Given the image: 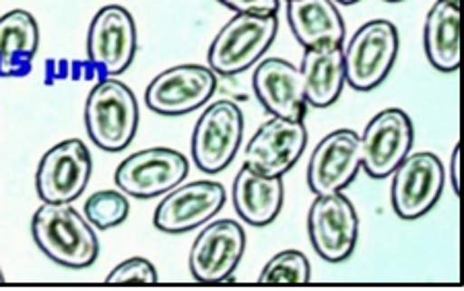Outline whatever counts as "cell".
Returning a JSON list of instances; mask_svg holds the SVG:
<instances>
[{
  "instance_id": "obj_1",
  "label": "cell",
  "mask_w": 464,
  "mask_h": 291,
  "mask_svg": "<svg viewBox=\"0 0 464 291\" xmlns=\"http://www.w3.org/2000/svg\"><path fill=\"white\" fill-rule=\"evenodd\" d=\"M32 236L44 255L66 268H87L100 257L93 226L71 203H44L34 213Z\"/></svg>"
},
{
  "instance_id": "obj_2",
  "label": "cell",
  "mask_w": 464,
  "mask_h": 291,
  "mask_svg": "<svg viewBox=\"0 0 464 291\" xmlns=\"http://www.w3.org/2000/svg\"><path fill=\"white\" fill-rule=\"evenodd\" d=\"M85 129L102 151H124L139 129V102L130 87L114 77L97 81L85 102Z\"/></svg>"
},
{
  "instance_id": "obj_3",
  "label": "cell",
  "mask_w": 464,
  "mask_h": 291,
  "mask_svg": "<svg viewBox=\"0 0 464 291\" xmlns=\"http://www.w3.org/2000/svg\"><path fill=\"white\" fill-rule=\"evenodd\" d=\"M279 32L276 15L236 13L208 48V69L221 77H234L256 64L271 48Z\"/></svg>"
},
{
  "instance_id": "obj_4",
  "label": "cell",
  "mask_w": 464,
  "mask_h": 291,
  "mask_svg": "<svg viewBox=\"0 0 464 291\" xmlns=\"http://www.w3.org/2000/svg\"><path fill=\"white\" fill-rule=\"evenodd\" d=\"M401 48L399 29L386 19H373L351 35L343 48L345 81L357 92H372L391 74Z\"/></svg>"
},
{
  "instance_id": "obj_5",
  "label": "cell",
  "mask_w": 464,
  "mask_h": 291,
  "mask_svg": "<svg viewBox=\"0 0 464 291\" xmlns=\"http://www.w3.org/2000/svg\"><path fill=\"white\" fill-rule=\"evenodd\" d=\"M137 56V24L130 11L108 5L95 13L87 34V58L100 77H116L130 69Z\"/></svg>"
},
{
  "instance_id": "obj_6",
  "label": "cell",
  "mask_w": 464,
  "mask_h": 291,
  "mask_svg": "<svg viewBox=\"0 0 464 291\" xmlns=\"http://www.w3.org/2000/svg\"><path fill=\"white\" fill-rule=\"evenodd\" d=\"M392 209L401 219L413 221L428 215L444 192V163L431 151L409 153L392 171Z\"/></svg>"
},
{
  "instance_id": "obj_7",
  "label": "cell",
  "mask_w": 464,
  "mask_h": 291,
  "mask_svg": "<svg viewBox=\"0 0 464 291\" xmlns=\"http://www.w3.org/2000/svg\"><path fill=\"white\" fill-rule=\"evenodd\" d=\"M244 114L229 100L215 102L198 118L192 132V160L205 174L229 168L242 143Z\"/></svg>"
},
{
  "instance_id": "obj_8",
  "label": "cell",
  "mask_w": 464,
  "mask_h": 291,
  "mask_svg": "<svg viewBox=\"0 0 464 291\" xmlns=\"http://www.w3.org/2000/svg\"><path fill=\"white\" fill-rule=\"evenodd\" d=\"M93 160L83 141L69 139L44 153L35 171V192L44 203H72L85 192Z\"/></svg>"
},
{
  "instance_id": "obj_9",
  "label": "cell",
  "mask_w": 464,
  "mask_h": 291,
  "mask_svg": "<svg viewBox=\"0 0 464 291\" xmlns=\"http://www.w3.org/2000/svg\"><path fill=\"white\" fill-rule=\"evenodd\" d=\"M188 176V160L176 149H140L120 163L116 184L134 199H155L176 189Z\"/></svg>"
},
{
  "instance_id": "obj_10",
  "label": "cell",
  "mask_w": 464,
  "mask_h": 291,
  "mask_svg": "<svg viewBox=\"0 0 464 291\" xmlns=\"http://www.w3.org/2000/svg\"><path fill=\"white\" fill-rule=\"evenodd\" d=\"M415 129L407 112L399 108L382 110L359 134L362 168L372 178H388L413 149Z\"/></svg>"
},
{
  "instance_id": "obj_11",
  "label": "cell",
  "mask_w": 464,
  "mask_h": 291,
  "mask_svg": "<svg viewBox=\"0 0 464 291\" xmlns=\"http://www.w3.org/2000/svg\"><path fill=\"white\" fill-rule=\"evenodd\" d=\"M359 219L355 207L343 192L320 194L308 213V234L314 250L326 263H343L353 255Z\"/></svg>"
},
{
  "instance_id": "obj_12",
  "label": "cell",
  "mask_w": 464,
  "mask_h": 291,
  "mask_svg": "<svg viewBox=\"0 0 464 291\" xmlns=\"http://www.w3.org/2000/svg\"><path fill=\"white\" fill-rule=\"evenodd\" d=\"M217 74L208 66L178 64L163 71L149 83L145 102L161 116H184L211 100Z\"/></svg>"
},
{
  "instance_id": "obj_13",
  "label": "cell",
  "mask_w": 464,
  "mask_h": 291,
  "mask_svg": "<svg viewBox=\"0 0 464 291\" xmlns=\"http://www.w3.org/2000/svg\"><path fill=\"white\" fill-rule=\"evenodd\" d=\"M308 145V131L304 121L273 116L246 145L244 166L258 174L283 178L295 166Z\"/></svg>"
},
{
  "instance_id": "obj_14",
  "label": "cell",
  "mask_w": 464,
  "mask_h": 291,
  "mask_svg": "<svg viewBox=\"0 0 464 291\" xmlns=\"http://www.w3.org/2000/svg\"><path fill=\"white\" fill-rule=\"evenodd\" d=\"M226 205V189L213 180L178 184L155 209L153 226L166 234H186L211 221Z\"/></svg>"
},
{
  "instance_id": "obj_15",
  "label": "cell",
  "mask_w": 464,
  "mask_h": 291,
  "mask_svg": "<svg viewBox=\"0 0 464 291\" xmlns=\"http://www.w3.org/2000/svg\"><path fill=\"white\" fill-rule=\"evenodd\" d=\"M246 250V231L234 219L208 223L190 248V273L200 283L227 281Z\"/></svg>"
},
{
  "instance_id": "obj_16",
  "label": "cell",
  "mask_w": 464,
  "mask_h": 291,
  "mask_svg": "<svg viewBox=\"0 0 464 291\" xmlns=\"http://www.w3.org/2000/svg\"><path fill=\"white\" fill-rule=\"evenodd\" d=\"M362 168V147L359 134L349 129H339L326 134L314 149L308 163V186L320 194L343 192L355 180Z\"/></svg>"
},
{
  "instance_id": "obj_17",
  "label": "cell",
  "mask_w": 464,
  "mask_h": 291,
  "mask_svg": "<svg viewBox=\"0 0 464 291\" xmlns=\"http://www.w3.org/2000/svg\"><path fill=\"white\" fill-rule=\"evenodd\" d=\"M254 93L271 116L304 121L305 87L302 71L283 58H265L254 71Z\"/></svg>"
},
{
  "instance_id": "obj_18",
  "label": "cell",
  "mask_w": 464,
  "mask_h": 291,
  "mask_svg": "<svg viewBox=\"0 0 464 291\" xmlns=\"http://www.w3.org/2000/svg\"><path fill=\"white\" fill-rule=\"evenodd\" d=\"M231 199L239 218L254 228H265L279 218L285 200V184L283 178L258 174L244 166L236 176Z\"/></svg>"
},
{
  "instance_id": "obj_19",
  "label": "cell",
  "mask_w": 464,
  "mask_h": 291,
  "mask_svg": "<svg viewBox=\"0 0 464 291\" xmlns=\"http://www.w3.org/2000/svg\"><path fill=\"white\" fill-rule=\"evenodd\" d=\"M302 77L305 87V102L314 108H328L339 100L345 81V61L343 44L305 48L302 61Z\"/></svg>"
},
{
  "instance_id": "obj_20",
  "label": "cell",
  "mask_w": 464,
  "mask_h": 291,
  "mask_svg": "<svg viewBox=\"0 0 464 291\" xmlns=\"http://www.w3.org/2000/svg\"><path fill=\"white\" fill-rule=\"evenodd\" d=\"M40 48V27L29 11L14 9L0 17V77H25Z\"/></svg>"
},
{
  "instance_id": "obj_21",
  "label": "cell",
  "mask_w": 464,
  "mask_h": 291,
  "mask_svg": "<svg viewBox=\"0 0 464 291\" xmlns=\"http://www.w3.org/2000/svg\"><path fill=\"white\" fill-rule=\"evenodd\" d=\"M287 21L304 48L345 40V21L334 0H287Z\"/></svg>"
},
{
  "instance_id": "obj_22",
  "label": "cell",
  "mask_w": 464,
  "mask_h": 291,
  "mask_svg": "<svg viewBox=\"0 0 464 291\" xmlns=\"http://www.w3.org/2000/svg\"><path fill=\"white\" fill-rule=\"evenodd\" d=\"M423 46L430 64L440 73H454L460 66V6L438 0L428 13Z\"/></svg>"
},
{
  "instance_id": "obj_23",
  "label": "cell",
  "mask_w": 464,
  "mask_h": 291,
  "mask_svg": "<svg viewBox=\"0 0 464 291\" xmlns=\"http://www.w3.org/2000/svg\"><path fill=\"white\" fill-rule=\"evenodd\" d=\"M312 277L310 260L304 252L285 250L273 257L262 268L260 286H308Z\"/></svg>"
},
{
  "instance_id": "obj_24",
  "label": "cell",
  "mask_w": 464,
  "mask_h": 291,
  "mask_svg": "<svg viewBox=\"0 0 464 291\" xmlns=\"http://www.w3.org/2000/svg\"><path fill=\"white\" fill-rule=\"evenodd\" d=\"M130 203L122 190H100L85 200V219L95 229H111L124 223Z\"/></svg>"
},
{
  "instance_id": "obj_25",
  "label": "cell",
  "mask_w": 464,
  "mask_h": 291,
  "mask_svg": "<svg viewBox=\"0 0 464 291\" xmlns=\"http://www.w3.org/2000/svg\"><path fill=\"white\" fill-rule=\"evenodd\" d=\"M160 281L151 260L134 257L114 267L108 275V286H155Z\"/></svg>"
},
{
  "instance_id": "obj_26",
  "label": "cell",
  "mask_w": 464,
  "mask_h": 291,
  "mask_svg": "<svg viewBox=\"0 0 464 291\" xmlns=\"http://www.w3.org/2000/svg\"><path fill=\"white\" fill-rule=\"evenodd\" d=\"M234 13H250V15H276L279 13L281 0H217Z\"/></svg>"
},
{
  "instance_id": "obj_27",
  "label": "cell",
  "mask_w": 464,
  "mask_h": 291,
  "mask_svg": "<svg viewBox=\"0 0 464 291\" xmlns=\"http://www.w3.org/2000/svg\"><path fill=\"white\" fill-rule=\"evenodd\" d=\"M450 182L454 192H460V145L454 147L452 161H450Z\"/></svg>"
},
{
  "instance_id": "obj_28",
  "label": "cell",
  "mask_w": 464,
  "mask_h": 291,
  "mask_svg": "<svg viewBox=\"0 0 464 291\" xmlns=\"http://www.w3.org/2000/svg\"><path fill=\"white\" fill-rule=\"evenodd\" d=\"M334 3H341V5H355L359 0H334Z\"/></svg>"
},
{
  "instance_id": "obj_29",
  "label": "cell",
  "mask_w": 464,
  "mask_h": 291,
  "mask_svg": "<svg viewBox=\"0 0 464 291\" xmlns=\"http://www.w3.org/2000/svg\"><path fill=\"white\" fill-rule=\"evenodd\" d=\"M5 283V275H3V268H0V286H3Z\"/></svg>"
},
{
  "instance_id": "obj_30",
  "label": "cell",
  "mask_w": 464,
  "mask_h": 291,
  "mask_svg": "<svg viewBox=\"0 0 464 291\" xmlns=\"http://www.w3.org/2000/svg\"><path fill=\"white\" fill-rule=\"evenodd\" d=\"M448 3H452V5H456V6H460V0H448Z\"/></svg>"
},
{
  "instance_id": "obj_31",
  "label": "cell",
  "mask_w": 464,
  "mask_h": 291,
  "mask_svg": "<svg viewBox=\"0 0 464 291\" xmlns=\"http://www.w3.org/2000/svg\"><path fill=\"white\" fill-rule=\"evenodd\" d=\"M384 3H402V0H384Z\"/></svg>"
}]
</instances>
